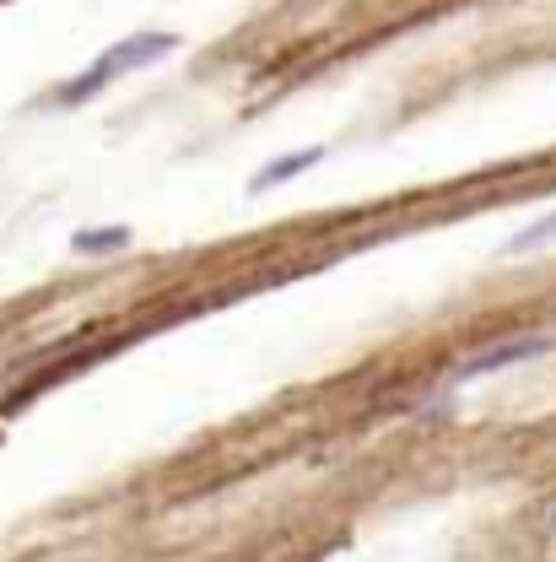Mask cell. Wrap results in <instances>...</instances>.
Segmentation results:
<instances>
[{
	"label": "cell",
	"instance_id": "3957f363",
	"mask_svg": "<svg viewBox=\"0 0 556 562\" xmlns=\"http://www.w3.org/2000/svg\"><path fill=\"white\" fill-rule=\"evenodd\" d=\"M319 157H325V146H303V151H286V157H276L271 168H260V173L249 179V195H265V190H276V184H286V179L308 173V168H314Z\"/></svg>",
	"mask_w": 556,
	"mask_h": 562
},
{
	"label": "cell",
	"instance_id": "277c9868",
	"mask_svg": "<svg viewBox=\"0 0 556 562\" xmlns=\"http://www.w3.org/2000/svg\"><path fill=\"white\" fill-rule=\"evenodd\" d=\"M541 244H556V211H546V216H535L530 227H519V233L508 238V255H535Z\"/></svg>",
	"mask_w": 556,
	"mask_h": 562
},
{
	"label": "cell",
	"instance_id": "5b68a950",
	"mask_svg": "<svg viewBox=\"0 0 556 562\" xmlns=\"http://www.w3.org/2000/svg\"><path fill=\"white\" fill-rule=\"evenodd\" d=\"M81 255H109V249H125L131 244V227H98V233H76L70 238Z\"/></svg>",
	"mask_w": 556,
	"mask_h": 562
},
{
	"label": "cell",
	"instance_id": "7a4b0ae2",
	"mask_svg": "<svg viewBox=\"0 0 556 562\" xmlns=\"http://www.w3.org/2000/svg\"><path fill=\"white\" fill-rule=\"evenodd\" d=\"M556 341L552 336H519V341H497V347L476 351V357H465V362H454L449 368V379L454 384H465V379H481L491 368H519V362H535V357H546Z\"/></svg>",
	"mask_w": 556,
	"mask_h": 562
},
{
	"label": "cell",
	"instance_id": "8992f818",
	"mask_svg": "<svg viewBox=\"0 0 556 562\" xmlns=\"http://www.w3.org/2000/svg\"><path fill=\"white\" fill-rule=\"evenodd\" d=\"M552 525H556V514H552Z\"/></svg>",
	"mask_w": 556,
	"mask_h": 562
},
{
	"label": "cell",
	"instance_id": "6da1fadb",
	"mask_svg": "<svg viewBox=\"0 0 556 562\" xmlns=\"http://www.w3.org/2000/svg\"><path fill=\"white\" fill-rule=\"evenodd\" d=\"M179 49V38L173 33H131L125 44H114L109 55H98L92 66H87V76L81 81H70V87H60V103H87L98 87H109L114 76H131V70L151 66V60H162V55H173Z\"/></svg>",
	"mask_w": 556,
	"mask_h": 562
}]
</instances>
